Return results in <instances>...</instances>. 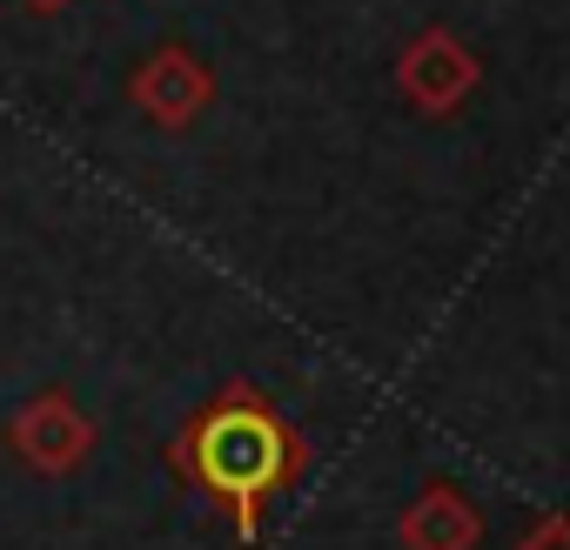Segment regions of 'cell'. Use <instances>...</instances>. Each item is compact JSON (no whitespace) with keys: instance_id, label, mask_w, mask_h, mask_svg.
Listing matches in <instances>:
<instances>
[{"instance_id":"4","label":"cell","mask_w":570,"mask_h":550,"mask_svg":"<svg viewBox=\"0 0 570 550\" xmlns=\"http://www.w3.org/2000/svg\"><path fill=\"white\" fill-rule=\"evenodd\" d=\"M128 101H135L155 128L181 135V128H195V121L208 115V101H215V68H208L188 41H161V48L128 75Z\"/></svg>"},{"instance_id":"3","label":"cell","mask_w":570,"mask_h":550,"mask_svg":"<svg viewBox=\"0 0 570 550\" xmlns=\"http://www.w3.org/2000/svg\"><path fill=\"white\" fill-rule=\"evenodd\" d=\"M95 443H101V430H95V416L68 390H41V396H28L8 416V450L35 477H75L95 456Z\"/></svg>"},{"instance_id":"2","label":"cell","mask_w":570,"mask_h":550,"mask_svg":"<svg viewBox=\"0 0 570 550\" xmlns=\"http://www.w3.org/2000/svg\"><path fill=\"white\" fill-rule=\"evenodd\" d=\"M476 81H483V61H476V48H470L456 28H423V35H410L403 55H396V95H403L416 115H430V121L456 115V108L476 95Z\"/></svg>"},{"instance_id":"6","label":"cell","mask_w":570,"mask_h":550,"mask_svg":"<svg viewBox=\"0 0 570 550\" xmlns=\"http://www.w3.org/2000/svg\"><path fill=\"white\" fill-rule=\"evenodd\" d=\"M510 550H570V517L563 510H550V517H537Z\"/></svg>"},{"instance_id":"7","label":"cell","mask_w":570,"mask_h":550,"mask_svg":"<svg viewBox=\"0 0 570 550\" xmlns=\"http://www.w3.org/2000/svg\"><path fill=\"white\" fill-rule=\"evenodd\" d=\"M28 8H41V14H48V8H68V0H28Z\"/></svg>"},{"instance_id":"1","label":"cell","mask_w":570,"mask_h":550,"mask_svg":"<svg viewBox=\"0 0 570 550\" xmlns=\"http://www.w3.org/2000/svg\"><path fill=\"white\" fill-rule=\"evenodd\" d=\"M309 436L289 423L262 383H222L168 443V463L181 483H195L242 543L262 537V517L282 490L309 477Z\"/></svg>"},{"instance_id":"5","label":"cell","mask_w":570,"mask_h":550,"mask_svg":"<svg viewBox=\"0 0 570 550\" xmlns=\"http://www.w3.org/2000/svg\"><path fill=\"white\" fill-rule=\"evenodd\" d=\"M476 537H483V510L443 477L423 483L403 503V517H396V543L403 550H476Z\"/></svg>"}]
</instances>
